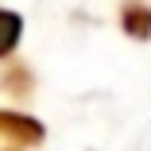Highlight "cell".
I'll return each mask as SVG.
<instances>
[{"label":"cell","mask_w":151,"mask_h":151,"mask_svg":"<svg viewBox=\"0 0 151 151\" xmlns=\"http://www.w3.org/2000/svg\"><path fill=\"white\" fill-rule=\"evenodd\" d=\"M16 35H19V19L12 12H0V54L16 43Z\"/></svg>","instance_id":"obj_1"}]
</instances>
